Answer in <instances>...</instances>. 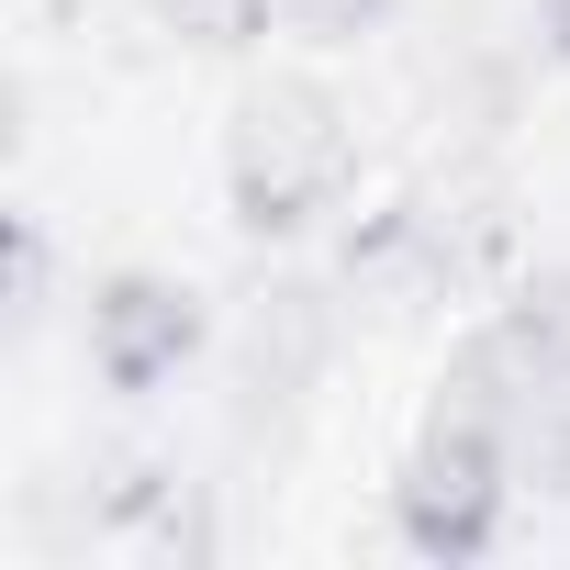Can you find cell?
I'll list each match as a JSON object with an SVG mask.
<instances>
[{"label":"cell","instance_id":"cell-6","mask_svg":"<svg viewBox=\"0 0 570 570\" xmlns=\"http://www.w3.org/2000/svg\"><path fill=\"white\" fill-rule=\"evenodd\" d=\"M146 12H157V35H179L202 57H246L279 35V0H146Z\"/></svg>","mask_w":570,"mask_h":570},{"label":"cell","instance_id":"cell-5","mask_svg":"<svg viewBox=\"0 0 570 570\" xmlns=\"http://www.w3.org/2000/svg\"><path fill=\"white\" fill-rule=\"evenodd\" d=\"M436 392H470V403H492V414H514V403H537V392H570V257L514 279V292L459 336V358H448Z\"/></svg>","mask_w":570,"mask_h":570},{"label":"cell","instance_id":"cell-2","mask_svg":"<svg viewBox=\"0 0 570 570\" xmlns=\"http://www.w3.org/2000/svg\"><path fill=\"white\" fill-rule=\"evenodd\" d=\"M525 470H514V414L470 403V392H436V414L414 425L403 470H392V537L436 570L459 559H492L503 548V514H514Z\"/></svg>","mask_w":570,"mask_h":570},{"label":"cell","instance_id":"cell-1","mask_svg":"<svg viewBox=\"0 0 570 570\" xmlns=\"http://www.w3.org/2000/svg\"><path fill=\"white\" fill-rule=\"evenodd\" d=\"M358 190V112L325 79H257L224 124V213L246 246H303Z\"/></svg>","mask_w":570,"mask_h":570},{"label":"cell","instance_id":"cell-4","mask_svg":"<svg viewBox=\"0 0 570 570\" xmlns=\"http://www.w3.org/2000/svg\"><path fill=\"white\" fill-rule=\"evenodd\" d=\"M79 347H90V381H101V392L157 403V392L213 347V303L190 292L179 268H101L90 303H79Z\"/></svg>","mask_w":570,"mask_h":570},{"label":"cell","instance_id":"cell-8","mask_svg":"<svg viewBox=\"0 0 570 570\" xmlns=\"http://www.w3.org/2000/svg\"><path fill=\"white\" fill-rule=\"evenodd\" d=\"M392 12H403V0H279V23L314 35V46H358V35H381Z\"/></svg>","mask_w":570,"mask_h":570},{"label":"cell","instance_id":"cell-3","mask_svg":"<svg viewBox=\"0 0 570 570\" xmlns=\"http://www.w3.org/2000/svg\"><path fill=\"white\" fill-rule=\"evenodd\" d=\"M492 213L481 202H459V190H392V202H370L358 224H347V246H336V279L358 303H459L470 279L492 268Z\"/></svg>","mask_w":570,"mask_h":570},{"label":"cell","instance_id":"cell-9","mask_svg":"<svg viewBox=\"0 0 570 570\" xmlns=\"http://www.w3.org/2000/svg\"><path fill=\"white\" fill-rule=\"evenodd\" d=\"M537 35H548V57L570 68V0H537Z\"/></svg>","mask_w":570,"mask_h":570},{"label":"cell","instance_id":"cell-7","mask_svg":"<svg viewBox=\"0 0 570 570\" xmlns=\"http://www.w3.org/2000/svg\"><path fill=\"white\" fill-rule=\"evenodd\" d=\"M514 470H525V492H570V392L514 403Z\"/></svg>","mask_w":570,"mask_h":570}]
</instances>
